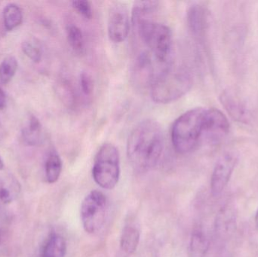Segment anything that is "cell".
<instances>
[{
  "instance_id": "obj_21",
  "label": "cell",
  "mask_w": 258,
  "mask_h": 257,
  "mask_svg": "<svg viewBox=\"0 0 258 257\" xmlns=\"http://www.w3.org/2000/svg\"><path fill=\"white\" fill-rule=\"evenodd\" d=\"M3 20L6 30L9 31L13 30L22 23V11L16 4L10 3L5 7L3 11Z\"/></svg>"
},
{
  "instance_id": "obj_23",
  "label": "cell",
  "mask_w": 258,
  "mask_h": 257,
  "mask_svg": "<svg viewBox=\"0 0 258 257\" xmlns=\"http://www.w3.org/2000/svg\"><path fill=\"white\" fill-rule=\"evenodd\" d=\"M22 49L24 54L33 62L37 63L40 61L42 58V51L40 47L37 44L31 41H26L23 43Z\"/></svg>"
},
{
  "instance_id": "obj_1",
  "label": "cell",
  "mask_w": 258,
  "mask_h": 257,
  "mask_svg": "<svg viewBox=\"0 0 258 257\" xmlns=\"http://www.w3.org/2000/svg\"><path fill=\"white\" fill-rule=\"evenodd\" d=\"M165 139L161 125L153 119L136 125L127 142V156L131 165L138 172L151 170L163 152Z\"/></svg>"
},
{
  "instance_id": "obj_7",
  "label": "cell",
  "mask_w": 258,
  "mask_h": 257,
  "mask_svg": "<svg viewBox=\"0 0 258 257\" xmlns=\"http://www.w3.org/2000/svg\"><path fill=\"white\" fill-rule=\"evenodd\" d=\"M130 30V17L126 6L114 3L110 6L107 21L109 39L114 43H121L128 37Z\"/></svg>"
},
{
  "instance_id": "obj_4",
  "label": "cell",
  "mask_w": 258,
  "mask_h": 257,
  "mask_svg": "<svg viewBox=\"0 0 258 257\" xmlns=\"http://www.w3.org/2000/svg\"><path fill=\"white\" fill-rule=\"evenodd\" d=\"M133 26L156 62L165 66L170 64L173 42L169 27L149 18L138 21Z\"/></svg>"
},
{
  "instance_id": "obj_14",
  "label": "cell",
  "mask_w": 258,
  "mask_h": 257,
  "mask_svg": "<svg viewBox=\"0 0 258 257\" xmlns=\"http://www.w3.org/2000/svg\"><path fill=\"white\" fill-rule=\"evenodd\" d=\"M141 232L135 223H128L124 226L120 237V248L124 253L132 255L136 251L140 243Z\"/></svg>"
},
{
  "instance_id": "obj_30",
  "label": "cell",
  "mask_w": 258,
  "mask_h": 257,
  "mask_svg": "<svg viewBox=\"0 0 258 257\" xmlns=\"http://www.w3.org/2000/svg\"><path fill=\"white\" fill-rule=\"evenodd\" d=\"M0 241H1V233H0Z\"/></svg>"
},
{
  "instance_id": "obj_24",
  "label": "cell",
  "mask_w": 258,
  "mask_h": 257,
  "mask_svg": "<svg viewBox=\"0 0 258 257\" xmlns=\"http://www.w3.org/2000/svg\"><path fill=\"white\" fill-rule=\"evenodd\" d=\"M72 6L76 12L86 19H92L93 11L90 2L86 0H77L72 2Z\"/></svg>"
},
{
  "instance_id": "obj_25",
  "label": "cell",
  "mask_w": 258,
  "mask_h": 257,
  "mask_svg": "<svg viewBox=\"0 0 258 257\" xmlns=\"http://www.w3.org/2000/svg\"><path fill=\"white\" fill-rule=\"evenodd\" d=\"M80 89L83 95L86 96L92 95L94 91V81L90 74L88 72H82L80 78Z\"/></svg>"
},
{
  "instance_id": "obj_20",
  "label": "cell",
  "mask_w": 258,
  "mask_h": 257,
  "mask_svg": "<svg viewBox=\"0 0 258 257\" xmlns=\"http://www.w3.org/2000/svg\"><path fill=\"white\" fill-rule=\"evenodd\" d=\"M23 138L30 146L39 144L42 140V126L37 118L32 116L23 130Z\"/></svg>"
},
{
  "instance_id": "obj_10",
  "label": "cell",
  "mask_w": 258,
  "mask_h": 257,
  "mask_svg": "<svg viewBox=\"0 0 258 257\" xmlns=\"http://www.w3.org/2000/svg\"><path fill=\"white\" fill-rule=\"evenodd\" d=\"M133 79L138 85L150 88L157 73L155 72L153 60L149 52H143L138 56L134 65Z\"/></svg>"
},
{
  "instance_id": "obj_13",
  "label": "cell",
  "mask_w": 258,
  "mask_h": 257,
  "mask_svg": "<svg viewBox=\"0 0 258 257\" xmlns=\"http://www.w3.org/2000/svg\"><path fill=\"white\" fill-rule=\"evenodd\" d=\"M220 101L227 113L238 122H246L248 120V111L239 100L235 98L230 92H224L220 96Z\"/></svg>"
},
{
  "instance_id": "obj_12",
  "label": "cell",
  "mask_w": 258,
  "mask_h": 257,
  "mask_svg": "<svg viewBox=\"0 0 258 257\" xmlns=\"http://www.w3.org/2000/svg\"><path fill=\"white\" fill-rule=\"evenodd\" d=\"M236 227V213L231 205H226L217 216L215 230L221 238L233 235Z\"/></svg>"
},
{
  "instance_id": "obj_9",
  "label": "cell",
  "mask_w": 258,
  "mask_h": 257,
  "mask_svg": "<svg viewBox=\"0 0 258 257\" xmlns=\"http://www.w3.org/2000/svg\"><path fill=\"white\" fill-rule=\"evenodd\" d=\"M230 123L225 115L218 109L206 110L203 137L210 141L218 143L228 134Z\"/></svg>"
},
{
  "instance_id": "obj_11",
  "label": "cell",
  "mask_w": 258,
  "mask_h": 257,
  "mask_svg": "<svg viewBox=\"0 0 258 257\" xmlns=\"http://www.w3.org/2000/svg\"><path fill=\"white\" fill-rule=\"evenodd\" d=\"M207 18L204 7L199 4L189 6L186 12V21L189 31L195 37H203L207 28Z\"/></svg>"
},
{
  "instance_id": "obj_5",
  "label": "cell",
  "mask_w": 258,
  "mask_h": 257,
  "mask_svg": "<svg viewBox=\"0 0 258 257\" xmlns=\"http://www.w3.org/2000/svg\"><path fill=\"white\" fill-rule=\"evenodd\" d=\"M92 177L104 190H113L120 177V156L117 148L112 143L101 146L94 161Z\"/></svg>"
},
{
  "instance_id": "obj_2",
  "label": "cell",
  "mask_w": 258,
  "mask_h": 257,
  "mask_svg": "<svg viewBox=\"0 0 258 257\" xmlns=\"http://www.w3.org/2000/svg\"><path fill=\"white\" fill-rule=\"evenodd\" d=\"M192 74L183 66L170 63L158 72L150 85L152 100L157 104H170L184 96L192 86Z\"/></svg>"
},
{
  "instance_id": "obj_6",
  "label": "cell",
  "mask_w": 258,
  "mask_h": 257,
  "mask_svg": "<svg viewBox=\"0 0 258 257\" xmlns=\"http://www.w3.org/2000/svg\"><path fill=\"white\" fill-rule=\"evenodd\" d=\"M108 202L105 195L98 190L90 192L83 199L80 217L85 231L89 234L99 232L105 223Z\"/></svg>"
},
{
  "instance_id": "obj_29",
  "label": "cell",
  "mask_w": 258,
  "mask_h": 257,
  "mask_svg": "<svg viewBox=\"0 0 258 257\" xmlns=\"http://www.w3.org/2000/svg\"><path fill=\"white\" fill-rule=\"evenodd\" d=\"M255 224L256 226H257V227L258 228V209L255 215Z\"/></svg>"
},
{
  "instance_id": "obj_3",
  "label": "cell",
  "mask_w": 258,
  "mask_h": 257,
  "mask_svg": "<svg viewBox=\"0 0 258 257\" xmlns=\"http://www.w3.org/2000/svg\"><path fill=\"white\" fill-rule=\"evenodd\" d=\"M206 109L194 108L179 116L173 124L171 137L176 152L186 154L198 146L203 137Z\"/></svg>"
},
{
  "instance_id": "obj_19",
  "label": "cell",
  "mask_w": 258,
  "mask_h": 257,
  "mask_svg": "<svg viewBox=\"0 0 258 257\" xmlns=\"http://www.w3.org/2000/svg\"><path fill=\"white\" fill-rule=\"evenodd\" d=\"M159 5V3L157 1L135 2L132 8V24L142 20L148 19L150 15L157 10Z\"/></svg>"
},
{
  "instance_id": "obj_17",
  "label": "cell",
  "mask_w": 258,
  "mask_h": 257,
  "mask_svg": "<svg viewBox=\"0 0 258 257\" xmlns=\"http://www.w3.org/2000/svg\"><path fill=\"white\" fill-rule=\"evenodd\" d=\"M62 160L55 150H51L45 161V178L48 184H54L58 181L62 172Z\"/></svg>"
},
{
  "instance_id": "obj_15",
  "label": "cell",
  "mask_w": 258,
  "mask_h": 257,
  "mask_svg": "<svg viewBox=\"0 0 258 257\" xmlns=\"http://www.w3.org/2000/svg\"><path fill=\"white\" fill-rule=\"evenodd\" d=\"M67 253V242L60 234H50L41 250L39 257H65Z\"/></svg>"
},
{
  "instance_id": "obj_8",
  "label": "cell",
  "mask_w": 258,
  "mask_h": 257,
  "mask_svg": "<svg viewBox=\"0 0 258 257\" xmlns=\"http://www.w3.org/2000/svg\"><path fill=\"white\" fill-rule=\"evenodd\" d=\"M238 162L237 155L232 152L224 154L215 164L211 178L212 196H219L228 184Z\"/></svg>"
},
{
  "instance_id": "obj_16",
  "label": "cell",
  "mask_w": 258,
  "mask_h": 257,
  "mask_svg": "<svg viewBox=\"0 0 258 257\" xmlns=\"http://www.w3.org/2000/svg\"><path fill=\"white\" fill-rule=\"evenodd\" d=\"M209 248V240L206 232L197 227L192 231L189 241L191 257H205Z\"/></svg>"
},
{
  "instance_id": "obj_27",
  "label": "cell",
  "mask_w": 258,
  "mask_h": 257,
  "mask_svg": "<svg viewBox=\"0 0 258 257\" xmlns=\"http://www.w3.org/2000/svg\"><path fill=\"white\" fill-rule=\"evenodd\" d=\"M6 95H5L4 92H3V89L0 86V110L4 108L6 106Z\"/></svg>"
},
{
  "instance_id": "obj_28",
  "label": "cell",
  "mask_w": 258,
  "mask_h": 257,
  "mask_svg": "<svg viewBox=\"0 0 258 257\" xmlns=\"http://www.w3.org/2000/svg\"><path fill=\"white\" fill-rule=\"evenodd\" d=\"M3 168H4V163H3V160L0 157V170H3Z\"/></svg>"
},
{
  "instance_id": "obj_26",
  "label": "cell",
  "mask_w": 258,
  "mask_h": 257,
  "mask_svg": "<svg viewBox=\"0 0 258 257\" xmlns=\"http://www.w3.org/2000/svg\"><path fill=\"white\" fill-rule=\"evenodd\" d=\"M0 199L5 204L11 203L12 200L10 192L3 187H0Z\"/></svg>"
},
{
  "instance_id": "obj_18",
  "label": "cell",
  "mask_w": 258,
  "mask_h": 257,
  "mask_svg": "<svg viewBox=\"0 0 258 257\" xmlns=\"http://www.w3.org/2000/svg\"><path fill=\"white\" fill-rule=\"evenodd\" d=\"M67 37L68 43L74 53L83 55L86 53V41L84 34L80 27L74 24H70L67 27Z\"/></svg>"
},
{
  "instance_id": "obj_22",
  "label": "cell",
  "mask_w": 258,
  "mask_h": 257,
  "mask_svg": "<svg viewBox=\"0 0 258 257\" xmlns=\"http://www.w3.org/2000/svg\"><path fill=\"white\" fill-rule=\"evenodd\" d=\"M18 69V61L14 57H6L0 64V81L7 84L13 78Z\"/></svg>"
}]
</instances>
